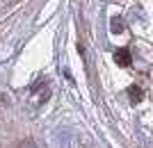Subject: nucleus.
<instances>
[{"instance_id":"obj_1","label":"nucleus","mask_w":153,"mask_h":148,"mask_svg":"<svg viewBox=\"0 0 153 148\" xmlns=\"http://www.w3.org/2000/svg\"><path fill=\"white\" fill-rule=\"evenodd\" d=\"M114 59H117V64H119V66H128V64H130V52H128L126 48H119V50L114 52Z\"/></svg>"},{"instance_id":"obj_2","label":"nucleus","mask_w":153,"mask_h":148,"mask_svg":"<svg viewBox=\"0 0 153 148\" xmlns=\"http://www.w3.org/2000/svg\"><path fill=\"white\" fill-rule=\"evenodd\" d=\"M110 30H112L114 34H121V32H123V18L114 16V18L110 21Z\"/></svg>"},{"instance_id":"obj_3","label":"nucleus","mask_w":153,"mask_h":148,"mask_svg":"<svg viewBox=\"0 0 153 148\" xmlns=\"http://www.w3.org/2000/svg\"><path fill=\"white\" fill-rule=\"evenodd\" d=\"M128 94H130V100H133V103L142 100V89L137 87V84H133V87H128Z\"/></svg>"}]
</instances>
